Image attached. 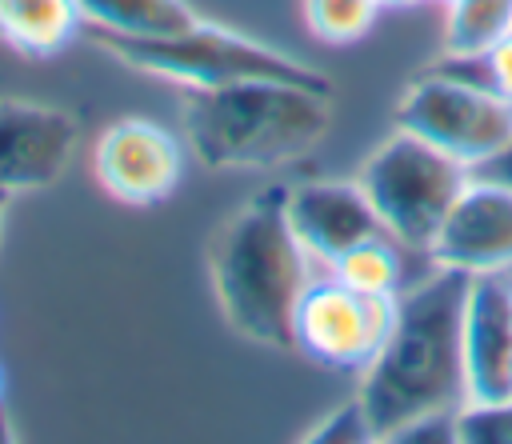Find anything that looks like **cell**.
Instances as JSON below:
<instances>
[{
    "label": "cell",
    "instance_id": "cell-7",
    "mask_svg": "<svg viewBox=\"0 0 512 444\" xmlns=\"http://www.w3.org/2000/svg\"><path fill=\"white\" fill-rule=\"evenodd\" d=\"M396 320V296L360 292L344 280L312 276L296 300L292 348L328 368H368Z\"/></svg>",
    "mask_w": 512,
    "mask_h": 444
},
{
    "label": "cell",
    "instance_id": "cell-18",
    "mask_svg": "<svg viewBox=\"0 0 512 444\" xmlns=\"http://www.w3.org/2000/svg\"><path fill=\"white\" fill-rule=\"evenodd\" d=\"M436 68L452 72V76H464L472 84H484V88H492L496 96H504L512 104V32L500 36L492 48H484L476 56H448Z\"/></svg>",
    "mask_w": 512,
    "mask_h": 444
},
{
    "label": "cell",
    "instance_id": "cell-11",
    "mask_svg": "<svg viewBox=\"0 0 512 444\" xmlns=\"http://www.w3.org/2000/svg\"><path fill=\"white\" fill-rule=\"evenodd\" d=\"M512 400V280L476 272L464 300V404Z\"/></svg>",
    "mask_w": 512,
    "mask_h": 444
},
{
    "label": "cell",
    "instance_id": "cell-25",
    "mask_svg": "<svg viewBox=\"0 0 512 444\" xmlns=\"http://www.w3.org/2000/svg\"><path fill=\"white\" fill-rule=\"evenodd\" d=\"M440 4H452V0H440Z\"/></svg>",
    "mask_w": 512,
    "mask_h": 444
},
{
    "label": "cell",
    "instance_id": "cell-12",
    "mask_svg": "<svg viewBox=\"0 0 512 444\" xmlns=\"http://www.w3.org/2000/svg\"><path fill=\"white\" fill-rule=\"evenodd\" d=\"M288 224L304 252L316 264H332L348 248H356L368 236H380L384 224L364 196L360 184H340V180H308L288 188Z\"/></svg>",
    "mask_w": 512,
    "mask_h": 444
},
{
    "label": "cell",
    "instance_id": "cell-3",
    "mask_svg": "<svg viewBox=\"0 0 512 444\" xmlns=\"http://www.w3.org/2000/svg\"><path fill=\"white\" fill-rule=\"evenodd\" d=\"M180 120L200 164L220 172L276 168L300 160L324 140L332 124V92L284 80L188 88Z\"/></svg>",
    "mask_w": 512,
    "mask_h": 444
},
{
    "label": "cell",
    "instance_id": "cell-17",
    "mask_svg": "<svg viewBox=\"0 0 512 444\" xmlns=\"http://www.w3.org/2000/svg\"><path fill=\"white\" fill-rule=\"evenodd\" d=\"M384 0H304V28L320 44H356L372 32Z\"/></svg>",
    "mask_w": 512,
    "mask_h": 444
},
{
    "label": "cell",
    "instance_id": "cell-2",
    "mask_svg": "<svg viewBox=\"0 0 512 444\" xmlns=\"http://www.w3.org/2000/svg\"><path fill=\"white\" fill-rule=\"evenodd\" d=\"M288 188L252 192L208 240V276L228 328L264 348H292L296 300L312 280V256L288 224Z\"/></svg>",
    "mask_w": 512,
    "mask_h": 444
},
{
    "label": "cell",
    "instance_id": "cell-20",
    "mask_svg": "<svg viewBox=\"0 0 512 444\" xmlns=\"http://www.w3.org/2000/svg\"><path fill=\"white\" fill-rule=\"evenodd\" d=\"M304 440H308V444H332V440H340V444H368V440H376V432H372L368 412H364V404H360V396H356V400H348L340 412L324 416L312 432H304Z\"/></svg>",
    "mask_w": 512,
    "mask_h": 444
},
{
    "label": "cell",
    "instance_id": "cell-14",
    "mask_svg": "<svg viewBox=\"0 0 512 444\" xmlns=\"http://www.w3.org/2000/svg\"><path fill=\"white\" fill-rule=\"evenodd\" d=\"M76 8L92 32L112 36H168L200 20L188 0H76Z\"/></svg>",
    "mask_w": 512,
    "mask_h": 444
},
{
    "label": "cell",
    "instance_id": "cell-15",
    "mask_svg": "<svg viewBox=\"0 0 512 444\" xmlns=\"http://www.w3.org/2000/svg\"><path fill=\"white\" fill-rule=\"evenodd\" d=\"M400 248L388 232L360 240L356 248H348L344 256H336L328 264V272L360 292H376V296H400V280H404V260Z\"/></svg>",
    "mask_w": 512,
    "mask_h": 444
},
{
    "label": "cell",
    "instance_id": "cell-10",
    "mask_svg": "<svg viewBox=\"0 0 512 444\" xmlns=\"http://www.w3.org/2000/svg\"><path fill=\"white\" fill-rule=\"evenodd\" d=\"M432 264L464 272H508L512 268V184L472 176L448 208L440 232L428 244Z\"/></svg>",
    "mask_w": 512,
    "mask_h": 444
},
{
    "label": "cell",
    "instance_id": "cell-23",
    "mask_svg": "<svg viewBox=\"0 0 512 444\" xmlns=\"http://www.w3.org/2000/svg\"><path fill=\"white\" fill-rule=\"evenodd\" d=\"M384 4H392V8H412V4H424V0H384Z\"/></svg>",
    "mask_w": 512,
    "mask_h": 444
},
{
    "label": "cell",
    "instance_id": "cell-19",
    "mask_svg": "<svg viewBox=\"0 0 512 444\" xmlns=\"http://www.w3.org/2000/svg\"><path fill=\"white\" fill-rule=\"evenodd\" d=\"M456 440H464V444H512V400L464 404L456 412Z\"/></svg>",
    "mask_w": 512,
    "mask_h": 444
},
{
    "label": "cell",
    "instance_id": "cell-24",
    "mask_svg": "<svg viewBox=\"0 0 512 444\" xmlns=\"http://www.w3.org/2000/svg\"><path fill=\"white\" fill-rule=\"evenodd\" d=\"M0 408H4V372H0Z\"/></svg>",
    "mask_w": 512,
    "mask_h": 444
},
{
    "label": "cell",
    "instance_id": "cell-5",
    "mask_svg": "<svg viewBox=\"0 0 512 444\" xmlns=\"http://www.w3.org/2000/svg\"><path fill=\"white\" fill-rule=\"evenodd\" d=\"M472 180V168L440 152L436 144L396 128L360 168L356 184L372 200L384 232L404 244L428 252L440 232L448 208Z\"/></svg>",
    "mask_w": 512,
    "mask_h": 444
},
{
    "label": "cell",
    "instance_id": "cell-13",
    "mask_svg": "<svg viewBox=\"0 0 512 444\" xmlns=\"http://www.w3.org/2000/svg\"><path fill=\"white\" fill-rule=\"evenodd\" d=\"M84 32L76 0H0V44L20 56H60Z\"/></svg>",
    "mask_w": 512,
    "mask_h": 444
},
{
    "label": "cell",
    "instance_id": "cell-16",
    "mask_svg": "<svg viewBox=\"0 0 512 444\" xmlns=\"http://www.w3.org/2000/svg\"><path fill=\"white\" fill-rule=\"evenodd\" d=\"M444 8L448 56H476L512 32V0H452Z\"/></svg>",
    "mask_w": 512,
    "mask_h": 444
},
{
    "label": "cell",
    "instance_id": "cell-1",
    "mask_svg": "<svg viewBox=\"0 0 512 444\" xmlns=\"http://www.w3.org/2000/svg\"><path fill=\"white\" fill-rule=\"evenodd\" d=\"M468 284L472 272L436 264L428 280L396 296V320L360 380V404L376 440L420 416L464 408Z\"/></svg>",
    "mask_w": 512,
    "mask_h": 444
},
{
    "label": "cell",
    "instance_id": "cell-22",
    "mask_svg": "<svg viewBox=\"0 0 512 444\" xmlns=\"http://www.w3.org/2000/svg\"><path fill=\"white\" fill-rule=\"evenodd\" d=\"M8 208H12V192L0 188V236H4V220H8Z\"/></svg>",
    "mask_w": 512,
    "mask_h": 444
},
{
    "label": "cell",
    "instance_id": "cell-4",
    "mask_svg": "<svg viewBox=\"0 0 512 444\" xmlns=\"http://www.w3.org/2000/svg\"><path fill=\"white\" fill-rule=\"evenodd\" d=\"M92 40L116 56L120 64L180 84V88H224L240 80H284V84H304L332 92V80L316 68L304 64L256 36H244L224 24L196 20L184 32L168 36H112V32H92Z\"/></svg>",
    "mask_w": 512,
    "mask_h": 444
},
{
    "label": "cell",
    "instance_id": "cell-9",
    "mask_svg": "<svg viewBox=\"0 0 512 444\" xmlns=\"http://www.w3.org/2000/svg\"><path fill=\"white\" fill-rule=\"evenodd\" d=\"M80 144V120L60 104L0 96V188L32 192L64 176Z\"/></svg>",
    "mask_w": 512,
    "mask_h": 444
},
{
    "label": "cell",
    "instance_id": "cell-6",
    "mask_svg": "<svg viewBox=\"0 0 512 444\" xmlns=\"http://www.w3.org/2000/svg\"><path fill=\"white\" fill-rule=\"evenodd\" d=\"M396 128L436 144L468 168H480L512 144V104L484 84L428 68L404 88Z\"/></svg>",
    "mask_w": 512,
    "mask_h": 444
},
{
    "label": "cell",
    "instance_id": "cell-21",
    "mask_svg": "<svg viewBox=\"0 0 512 444\" xmlns=\"http://www.w3.org/2000/svg\"><path fill=\"white\" fill-rule=\"evenodd\" d=\"M476 176H488V180H500V184H512V144L504 148V152H496L488 164H480V168H472Z\"/></svg>",
    "mask_w": 512,
    "mask_h": 444
},
{
    "label": "cell",
    "instance_id": "cell-8",
    "mask_svg": "<svg viewBox=\"0 0 512 444\" xmlns=\"http://www.w3.org/2000/svg\"><path fill=\"white\" fill-rule=\"evenodd\" d=\"M92 172L108 196L132 208L168 200L184 176V144L156 120H116L92 148Z\"/></svg>",
    "mask_w": 512,
    "mask_h": 444
}]
</instances>
